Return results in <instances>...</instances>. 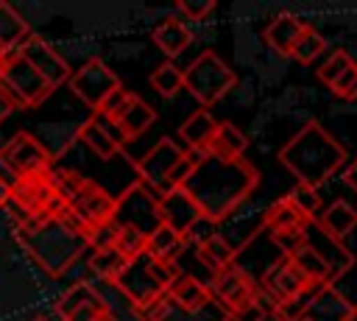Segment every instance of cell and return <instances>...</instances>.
Returning a JSON list of instances; mask_svg holds the SVG:
<instances>
[{"mask_svg":"<svg viewBox=\"0 0 357 321\" xmlns=\"http://www.w3.org/2000/svg\"><path fill=\"white\" fill-rule=\"evenodd\" d=\"M257 184H259V170L245 156L220 159L206 154L184 181V190L198 204L204 221L218 226L226 218H231L240 204L251 198Z\"/></svg>","mask_w":357,"mask_h":321,"instance_id":"cell-1","label":"cell"},{"mask_svg":"<svg viewBox=\"0 0 357 321\" xmlns=\"http://www.w3.org/2000/svg\"><path fill=\"white\" fill-rule=\"evenodd\" d=\"M279 162L298 179V184L321 187L346 165V148L318 123L307 120L279 151Z\"/></svg>","mask_w":357,"mask_h":321,"instance_id":"cell-2","label":"cell"},{"mask_svg":"<svg viewBox=\"0 0 357 321\" xmlns=\"http://www.w3.org/2000/svg\"><path fill=\"white\" fill-rule=\"evenodd\" d=\"M14 237L47 276L67 274L86 248V234L70 221V215L20 223L14 226Z\"/></svg>","mask_w":357,"mask_h":321,"instance_id":"cell-3","label":"cell"},{"mask_svg":"<svg viewBox=\"0 0 357 321\" xmlns=\"http://www.w3.org/2000/svg\"><path fill=\"white\" fill-rule=\"evenodd\" d=\"M6 207L14 212L17 226L33 223V221H47V218H67V212H70L67 201L53 190L50 170L11 179Z\"/></svg>","mask_w":357,"mask_h":321,"instance_id":"cell-4","label":"cell"},{"mask_svg":"<svg viewBox=\"0 0 357 321\" xmlns=\"http://www.w3.org/2000/svg\"><path fill=\"white\" fill-rule=\"evenodd\" d=\"M176 276H178L176 265L159 262L148 254H139L120 268V274L112 279V285L131 301L134 310H142V307L153 304L156 299H162Z\"/></svg>","mask_w":357,"mask_h":321,"instance_id":"cell-5","label":"cell"},{"mask_svg":"<svg viewBox=\"0 0 357 321\" xmlns=\"http://www.w3.org/2000/svg\"><path fill=\"white\" fill-rule=\"evenodd\" d=\"M181 73H184V89L201 103V109L215 106L237 87V73L215 50H204Z\"/></svg>","mask_w":357,"mask_h":321,"instance_id":"cell-6","label":"cell"},{"mask_svg":"<svg viewBox=\"0 0 357 321\" xmlns=\"http://www.w3.org/2000/svg\"><path fill=\"white\" fill-rule=\"evenodd\" d=\"M0 92L6 95V100L11 103V109H31V106H39L50 92L53 87L17 53L6 56V64H3V73H0Z\"/></svg>","mask_w":357,"mask_h":321,"instance_id":"cell-7","label":"cell"},{"mask_svg":"<svg viewBox=\"0 0 357 321\" xmlns=\"http://www.w3.org/2000/svg\"><path fill=\"white\" fill-rule=\"evenodd\" d=\"M159 195L145 187L142 181L128 184L117 198H114V212H112V223L120 229H134L139 234H151L159 226V209H156Z\"/></svg>","mask_w":357,"mask_h":321,"instance_id":"cell-8","label":"cell"},{"mask_svg":"<svg viewBox=\"0 0 357 321\" xmlns=\"http://www.w3.org/2000/svg\"><path fill=\"white\" fill-rule=\"evenodd\" d=\"M0 165L14 176H33V173H45L53 167V156L50 151L28 131H17L3 148H0Z\"/></svg>","mask_w":357,"mask_h":321,"instance_id":"cell-9","label":"cell"},{"mask_svg":"<svg viewBox=\"0 0 357 321\" xmlns=\"http://www.w3.org/2000/svg\"><path fill=\"white\" fill-rule=\"evenodd\" d=\"M209 290H212V299H218L220 307H223L229 315L262 299L257 279H254L245 268H240L237 262L229 265V268H223V271H218V274H212Z\"/></svg>","mask_w":357,"mask_h":321,"instance_id":"cell-10","label":"cell"},{"mask_svg":"<svg viewBox=\"0 0 357 321\" xmlns=\"http://www.w3.org/2000/svg\"><path fill=\"white\" fill-rule=\"evenodd\" d=\"M70 207V221L86 234L92 232L95 226H103L112 221V212H114V195H109L98 181L92 179H84V184L78 187V193L67 201Z\"/></svg>","mask_w":357,"mask_h":321,"instance_id":"cell-11","label":"cell"},{"mask_svg":"<svg viewBox=\"0 0 357 321\" xmlns=\"http://www.w3.org/2000/svg\"><path fill=\"white\" fill-rule=\"evenodd\" d=\"M67 84H70V89L75 92L78 100H84L92 112H98L100 103L106 100V95L120 87V78H117V73L106 61L89 59L78 70H73V75H70Z\"/></svg>","mask_w":357,"mask_h":321,"instance_id":"cell-12","label":"cell"},{"mask_svg":"<svg viewBox=\"0 0 357 321\" xmlns=\"http://www.w3.org/2000/svg\"><path fill=\"white\" fill-rule=\"evenodd\" d=\"M56 315L61 321H117L109 301L86 282H78L61 293L56 301Z\"/></svg>","mask_w":357,"mask_h":321,"instance_id":"cell-13","label":"cell"},{"mask_svg":"<svg viewBox=\"0 0 357 321\" xmlns=\"http://www.w3.org/2000/svg\"><path fill=\"white\" fill-rule=\"evenodd\" d=\"M181 156H184V148H178V142H173L170 137L156 140V145L142 159L134 162L137 181H142L145 187H151L156 195L167 193V176L178 165Z\"/></svg>","mask_w":357,"mask_h":321,"instance_id":"cell-14","label":"cell"},{"mask_svg":"<svg viewBox=\"0 0 357 321\" xmlns=\"http://www.w3.org/2000/svg\"><path fill=\"white\" fill-rule=\"evenodd\" d=\"M156 209H159V223L167 226L170 232H176L178 237H184V240L195 232V226L204 223V215H201L198 204L192 201V195L184 187H173V190L162 193L159 201H156Z\"/></svg>","mask_w":357,"mask_h":321,"instance_id":"cell-15","label":"cell"},{"mask_svg":"<svg viewBox=\"0 0 357 321\" xmlns=\"http://www.w3.org/2000/svg\"><path fill=\"white\" fill-rule=\"evenodd\" d=\"M17 56H22L53 89L56 87H61V84H67L70 81V75H73V70H70V64L56 53V47L47 42V39H42V36H36V33H31L20 47H17Z\"/></svg>","mask_w":357,"mask_h":321,"instance_id":"cell-16","label":"cell"},{"mask_svg":"<svg viewBox=\"0 0 357 321\" xmlns=\"http://www.w3.org/2000/svg\"><path fill=\"white\" fill-rule=\"evenodd\" d=\"M257 285H259V293H265V296L271 299V307H273V304H279V301H287V299L298 296L301 290H307V288L315 285V282H310V279L296 268V262L282 254V257L262 274V279H259Z\"/></svg>","mask_w":357,"mask_h":321,"instance_id":"cell-17","label":"cell"},{"mask_svg":"<svg viewBox=\"0 0 357 321\" xmlns=\"http://www.w3.org/2000/svg\"><path fill=\"white\" fill-rule=\"evenodd\" d=\"M156 120V112L151 103H145L139 95H128L126 106L120 109V114L112 120L114 131H117V140L126 142V140H137L139 134H145Z\"/></svg>","mask_w":357,"mask_h":321,"instance_id":"cell-18","label":"cell"},{"mask_svg":"<svg viewBox=\"0 0 357 321\" xmlns=\"http://www.w3.org/2000/svg\"><path fill=\"white\" fill-rule=\"evenodd\" d=\"M167 299L184 313V315H195L201 313L206 304H212V290L206 282L190 276V274H178L170 288H167Z\"/></svg>","mask_w":357,"mask_h":321,"instance_id":"cell-19","label":"cell"},{"mask_svg":"<svg viewBox=\"0 0 357 321\" xmlns=\"http://www.w3.org/2000/svg\"><path fill=\"white\" fill-rule=\"evenodd\" d=\"M304 25H307V22H301L296 14L279 11V14H273V17L268 20V25H265V31H262V39H265V45H268L273 53L290 59V50H293V45H296L298 33L304 31Z\"/></svg>","mask_w":357,"mask_h":321,"instance_id":"cell-20","label":"cell"},{"mask_svg":"<svg viewBox=\"0 0 357 321\" xmlns=\"http://www.w3.org/2000/svg\"><path fill=\"white\" fill-rule=\"evenodd\" d=\"M315 226H318L321 234H326L329 240L343 243V240L354 232V226H357V209H354L349 201L337 198V201H332L326 209H321V215L315 218Z\"/></svg>","mask_w":357,"mask_h":321,"instance_id":"cell-21","label":"cell"},{"mask_svg":"<svg viewBox=\"0 0 357 321\" xmlns=\"http://www.w3.org/2000/svg\"><path fill=\"white\" fill-rule=\"evenodd\" d=\"M290 260H293L296 268H298L310 282H315V285H335V279H337V274H335L329 257H326L315 243H310V240H307L304 246H298V248L290 254Z\"/></svg>","mask_w":357,"mask_h":321,"instance_id":"cell-22","label":"cell"},{"mask_svg":"<svg viewBox=\"0 0 357 321\" xmlns=\"http://www.w3.org/2000/svg\"><path fill=\"white\" fill-rule=\"evenodd\" d=\"M75 140H81L98 159H114L123 151V142L117 140V134H112L98 117L84 120L78 126V131H75Z\"/></svg>","mask_w":357,"mask_h":321,"instance_id":"cell-23","label":"cell"},{"mask_svg":"<svg viewBox=\"0 0 357 321\" xmlns=\"http://www.w3.org/2000/svg\"><path fill=\"white\" fill-rule=\"evenodd\" d=\"M195 257H198V262H201L204 268H209L212 274H218V271L234 265V260H237V246L229 243L220 232H209L206 237H201V240L195 243Z\"/></svg>","mask_w":357,"mask_h":321,"instance_id":"cell-24","label":"cell"},{"mask_svg":"<svg viewBox=\"0 0 357 321\" xmlns=\"http://www.w3.org/2000/svg\"><path fill=\"white\" fill-rule=\"evenodd\" d=\"M151 39H153V45H156L167 59H176L178 53H184V50L190 47L192 31H190V25H187L184 20L167 17V20H162V22L153 28Z\"/></svg>","mask_w":357,"mask_h":321,"instance_id":"cell-25","label":"cell"},{"mask_svg":"<svg viewBox=\"0 0 357 321\" xmlns=\"http://www.w3.org/2000/svg\"><path fill=\"white\" fill-rule=\"evenodd\" d=\"M248 151V134H243L234 123L223 120L215 126V134L209 140L206 154L209 156H220V159H243Z\"/></svg>","mask_w":357,"mask_h":321,"instance_id":"cell-26","label":"cell"},{"mask_svg":"<svg viewBox=\"0 0 357 321\" xmlns=\"http://www.w3.org/2000/svg\"><path fill=\"white\" fill-rule=\"evenodd\" d=\"M31 36V28L28 22L22 20V14L8 6V3H0V53L3 56H11L17 53V47Z\"/></svg>","mask_w":357,"mask_h":321,"instance_id":"cell-27","label":"cell"},{"mask_svg":"<svg viewBox=\"0 0 357 321\" xmlns=\"http://www.w3.org/2000/svg\"><path fill=\"white\" fill-rule=\"evenodd\" d=\"M215 126H218V120L212 117V112H209V109H198V112H192V114L178 126V137L187 142V148L206 154L209 140H212V134H215Z\"/></svg>","mask_w":357,"mask_h":321,"instance_id":"cell-28","label":"cell"},{"mask_svg":"<svg viewBox=\"0 0 357 321\" xmlns=\"http://www.w3.org/2000/svg\"><path fill=\"white\" fill-rule=\"evenodd\" d=\"M312 221H307L298 209H296V204L287 198V195H282L279 201H273L271 207H268V212L262 215V226L268 229V232H290V229H307Z\"/></svg>","mask_w":357,"mask_h":321,"instance_id":"cell-29","label":"cell"},{"mask_svg":"<svg viewBox=\"0 0 357 321\" xmlns=\"http://www.w3.org/2000/svg\"><path fill=\"white\" fill-rule=\"evenodd\" d=\"M184 246H187L184 237H178L176 232H170L167 226L159 223V226L148 234V240H145V254L153 257V260H159V262L176 265V260H178V254L184 251Z\"/></svg>","mask_w":357,"mask_h":321,"instance_id":"cell-30","label":"cell"},{"mask_svg":"<svg viewBox=\"0 0 357 321\" xmlns=\"http://www.w3.org/2000/svg\"><path fill=\"white\" fill-rule=\"evenodd\" d=\"M349 307H351V301L346 296H340L335 290V285H326V288L318 290V296L312 299V304L307 307L304 315L312 318V321H343Z\"/></svg>","mask_w":357,"mask_h":321,"instance_id":"cell-31","label":"cell"},{"mask_svg":"<svg viewBox=\"0 0 357 321\" xmlns=\"http://www.w3.org/2000/svg\"><path fill=\"white\" fill-rule=\"evenodd\" d=\"M326 53V39L312 28V25H304V31L298 33L293 50H290V59L301 61V64H312L318 61L321 56Z\"/></svg>","mask_w":357,"mask_h":321,"instance_id":"cell-32","label":"cell"},{"mask_svg":"<svg viewBox=\"0 0 357 321\" xmlns=\"http://www.w3.org/2000/svg\"><path fill=\"white\" fill-rule=\"evenodd\" d=\"M321 288H326V285H310V288H307V290H301L298 296H293V299H287V301L273 304V307H271V315H273L276 321H298V318H304L307 307L312 304V299L318 296V290H321Z\"/></svg>","mask_w":357,"mask_h":321,"instance_id":"cell-33","label":"cell"},{"mask_svg":"<svg viewBox=\"0 0 357 321\" xmlns=\"http://www.w3.org/2000/svg\"><path fill=\"white\" fill-rule=\"evenodd\" d=\"M151 87L162 95V98H173L178 89H184V73L181 67H176L173 61H162L156 64V70L151 73Z\"/></svg>","mask_w":357,"mask_h":321,"instance_id":"cell-34","label":"cell"},{"mask_svg":"<svg viewBox=\"0 0 357 321\" xmlns=\"http://www.w3.org/2000/svg\"><path fill=\"white\" fill-rule=\"evenodd\" d=\"M123 265H126V260H123V254H120L114 246H109V248H98V251H92V257H89V268H92V274L100 276V279H106V282H112V279L120 274Z\"/></svg>","mask_w":357,"mask_h":321,"instance_id":"cell-35","label":"cell"},{"mask_svg":"<svg viewBox=\"0 0 357 321\" xmlns=\"http://www.w3.org/2000/svg\"><path fill=\"white\" fill-rule=\"evenodd\" d=\"M287 198L296 204V209H298L307 221L315 223V218L321 215V193H318L315 187H310V184H298V181H296V187L287 193Z\"/></svg>","mask_w":357,"mask_h":321,"instance_id":"cell-36","label":"cell"},{"mask_svg":"<svg viewBox=\"0 0 357 321\" xmlns=\"http://www.w3.org/2000/svg\"><path fill=\"white\" fill-rule=\"evenodd\" d=\"M351 61H354V59H351L346 50H332V53L321 61V67H318V81H321V84H326V87H332V84H335V78H337V75H340Z\"/></svg>","mask_w":357,"mask_h":321,"instance_id":"cell-37","label":"cell"},{"mask_svg":"<svg viewBox=\"0 0 357 321\" xmlns=\"http://www.w3.org/2000/svg\"><path fill=\"white\" fill-rule=\"evenodd\" d=\"M145 234H139V232H134V229H120L117 226V237H114V248L123 254V260L128 262V260H134V257H139V254H145Z\"/></svg>","mask_w":357,"mask_h":321,"instance_id":"cell-38","label":"cell"},{"mask_svg":"<svg viewBox=\"0 0 357 321\" xmlns=\"http://www.w3.org/2000/svg\"><path fill=\"white\" fill-rule=\"evenodd\" d=\"M50 181H53V190L64 201H70L78 193V187L84 184V176H78L75 170H67V167H50Z\"/></svg>","mask_w":357,"mask_h":321,"instance_id":"cell-39","label":"cell"},{"mask_svg":"<svg viewBox=\"0 0 357 321\" xmlns=\"http://www.w3.org/2000/svg\"><path fill=\"white\" fill-rule=\"evenodd\" d=\"M329 92L340 100H357V61H351L329 87Z\"/></svg>","mask_w":357,"mask_h":321,"instance_id":"cell-40","label":"cell"},{"mask_svg":"<svg viewBox=\"0 0 357 321\" xmlns=\"http://www.w3.org/2000/svg\"><path fill=\"white\" fill-rule=\"evenodd\" d=\"M212 11H215V0H198V3L181 0V3H176L178 20H187V22H201V20H206Z\"/></svg>","mask_w":357,"mask_h":321,"instance_id":"cell-41","label":"cell"},{"mask_svg":"<svg viewBox=\"0 0 357 321\" xmlns=\"http://www.w3.org/2000/svg\"><path fill=\"white\" fill-rule=\"evenodd\" d=\"M271 243L284 254L290 257L298 246L307 243V229H290V232H271Z\"/></svg>","mask_w":357,"mask_h":321,"instance_id":"cell-42","label":"cell"},{"mask_svg":"<svg viewBox=\"0 0 357 321\" xmlns=\"http://www.w3.org/2000/svg\"><path fill=\"white\" fill-rule=\"evenodd\" d=\"M128 95H131V92H128V89H126L123 84H120L117 89H112V92L106 95V100L100 103V109H98L95 114H100L103 120H109V123H112V120H114V117L120 114V109L126 106V100H128Z\"/></svg>","mask_w":357,"mask_h":321,"instance_id":"cell-43","label":"cell"},{"mask_svg":"<svg viewBox=\"0 0 357 321\" xmlns=\"http://www.w3.org/2000/svg\"><path fill=\"white\" fill-rule=\"evenodd\" d=\"M268 315H271V307H265L262 299H259V301H254V304H248V307L231 313L229 321H265Z\"/></svg>","mask_w":357,"mask_h":321,"instance_id":"cell-44","label":"cell"},{"mask_svg":"<svg viewBox=\"0 0 357 321\" xmlns=\"http://www.w3.org/2000/svg\"><path fill=\"white\" fill-rule=\"evenodd\" d=\"M343 184L357 193V159H351L349 165H343Z\"/></svg>","mask_w":357,"mask_h":321,"instance_id":"cell-45","label":"cell"},{"mask_svg":"<svg viewBox=\"0 0 357 321\" xmlns=\"http://www.w3.org/2000/svg\"><path fill=\"white\" fill-rule=\"evenodd\" d=\"M11 112H14V109H11V103H8V100H6V95L0 92V123H3V120H6Z\"/></svg>","mask_w":357,"mask_h":321,"instance_id":"cell-46","label":"cell"},{"mask_svg":"<svg viewBox=\"0 0 357 321\" xmlns=\"http://www.w3.org/2000/svg\"><path fill=\"white\" fill-rule=\"evenodd\" d=\"M6 201H8V181L0 176V209L6 207Z\"/></svg>","mask_w":357,"mask_h":321,"instance_id":"cell-47","label":"cell"},{"mask_svg":"<svg viewBox=\"0 0 357 321\" xmlns=\"http://www.w3.org/2000/svg\"><path fill=\"white\" fill-rule=\"evenodd\" d=\"M343 321H357V304H351V307L346 310V315H343Z\"/></svg>","mask_w":357,"mask_h":321,"instance_id":"cell-48","label":"cell"},{"mask_svg":"<svg viewBox=\"0 0 357 321\" xmlns=\"http://www.w3.org/2000/svg\"><path fill=\"white\" fill-rule=\"evenodd\" d=\"M3 64H6V56L0 53V73H3Z\"/></svg>","mask_w":357,"mask_h":321,"instance_id":"cell-49","label":"cell"},{"mask_svg":"<svg viewBox=\"0 0 357 321\" xmlns=\"http://www.w3.org/2000/svg\"><path fill=\"white\" fill-rule=\"evenodd\" d=\"M298 321H312V318H307V315H304V318H298Z\"/></svg>","mask_w":357,"mask_h":321,"instance_id":"cell-50","label":"cell"},{"mask_svg":"<svg viewBox=\"0 0 357 321\" xmlns=\"http://www.w3.org/2000/svg\"><path fill=\"white\" fill-rule=\"evenodd\" d=\"M33 321H47V318H33Z\"/></svg>","mask_w":357,"mask_h":321,"instance_id":"cell-51","label":"cell"},{"mask_svg":"<svg viewBox=\"0 0 357 321\" xmlns=\"http://www.w3.org/2000/svg\"><path fill=\"white\" fill-rule=\"evenodd\" d=\"M226 321H229V318H226Z\"/></svg>","mask_w":357,"mask_h":321,"instance_id":"cell-52","label":"cell"}]
</instances>
